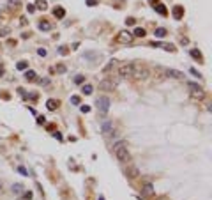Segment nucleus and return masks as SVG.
<instances>
[{
	"mask_svg": "<svg viewBox=\"0 0 212 200\" xmlns=\"http://www.w3.org/2000/svg\"><path fill=\"white\" fill-rule=\"evenodd\" d=\"M115 156H117V160L120 161V163H127L129 160H131V152H129V149H127V145H126V142H118V145H115Z\"/></svg>",
	"mask_w": 212,
	"mask_h": 200,
	"instance_id": "f257e3e1",
	"label": "nucleus"
},
{
	"mask_svg": "<svg viewBox=\"0 0 212 200\" xmlns=\"http://www.w3.org/2000/svg\"><path fill=\"white\" fill-rule=\"evenodd\" d=\"M134 67H136L134 62H122V64H118V67H117V76H118V78L133 76Z\"/></svg>",
	"mask_w": 212,
	"mask_h": 200,
	"instance_id": "f03ea898",
	"label": "nucleus"
},
{
	"mask_svg": "<svg viewBox=\"0 0 212 200\" xmlns=\"http://www.w3.org/2000/svg\"><path fill=\"white\" fill-rule=\"evenodd\" d=\"M187 87H189V94H191V98H195V99H205V89L198 85V83H193V81H189L187 83Z\"/></svg>",
	"mask_w": 212,
	"mask_h": 200,
	"instance_id": "7ed1b4c3",
	"label": "nucleus"
},
{
	"mask_svg": "<svg viewBox=\"0 0 212 200\" xmlns=\"http://www.w3.org/2000/svg\"><path fill=\"white\" fill-rule=\"evenodd\" d=\"M96 106H97V110H99V113H101V115H106V112L110 110V99H108V98H104V96L97 98Z\"/></svg>",
	"mask_w": 212,
	"mask_h": 200,
	"instance_id": "20e7f679",
	"label": "nucleus"
},
{
	"mask_svg": "<svg viewBox=\"0 0 212 200\" xmlns=\"http://www.w3.org/2000/svg\"><path fill=\"white\" fill-rule=\"evenodd\" d=\"M101 133L104 136H112L115 133V122L113 121H106L103 126H101Z\"/></svg>",
	"mask_w": 212,
	"mask_h": 200,
	"instance_id": "39448f33",
	"label": "nucleus"
},
{
	"mask_svg": "<svg viewBox=\"0 0 212 200\" xmlns=\"http://www.w3.org/2000/svg\"><path fill=\"white\" fill-rule=\"evenodd\" d=\"M115 87H117V78H106V80L101 81V85H99L101 90H113Z\"/></svg>",
	"mask_w": 212,
	"mask_h": 200,
	"instance_id": "423d86ee",
	"label": "nucleus"
},
{
	"mask_svg": "<svg viewBox=\"0 0 212 200\" xmlns=\"http://www.w3.org/2000/svg\"><path fill=\"white\" fill-rule=\"evenodd\" d=\"M133 34H131L129 32V30H120V34H118V41H120V43H124V44H131V43H133Z\"/></svg>",
	"mask_w": 212,
	"mask_h": 200,
	"instance_id": "0eeeda50",
	"label": "nucleus"
},
{
	"mask_svg": "<svg viewBox=\"0 0 212 200\" xmlns=\"http://www.w3.org/2000/svg\"><path fill=\"white\" fill-rule=\"evenodd\" d=\"M166 75H168L170 78H175V80H184V73H180V71H177V69H168Z\"/></svg>",
	"mask_w": 212,
	"mask_h": 200,
	"instance_id": "6e6552de",
	"label": "nucleus"
},
{
	"mask_svg": "<svg viewBox=\"0 0 212 200\" xmlns=\"http://www.w3.org/2000/svg\"><path fill=\"white\" fill-rule=\"evenodd\" d=\"M152 7L156 9V11H157L159 14H163V16H166V14H168L166 7H165V5H159V4H157V0H152Z\"/></svg>",
	"mask_w": 212,
	"mask_h": 200,
	"instance_id": "1a4fd4ad",
	"label": "nucleus"
},
{
	"mask_svg": "<svg viewBox=\"0 0 212 200\" xmlns=\"http://www.w3.org/2000/svg\"><path fill=\"white\" fill-rule=\"evenodd\" d=\"M115 66H118V60H117V59H110V62L104 66V73H110Z\"/></svg>",
	"mask_w": 212,
	"mask_h": 200,
	"instance_id": "9d476101",
	"label": "nucleus"
},
{
	"mask_svg": "<svg viewBox=\"0 0 212 200\" xmlns=\"http://www.w3.org/2000/svg\"><path fill=\"white\" fill-rule=\"evenodd\" d=\"M143 195L145 197H152L154 195V186L152 184H145L143 186Z\"/></svg>",
	"mask_w": 212,
	"mask_h": 200,
	"instance_id": "9b49d317",
	"label": "nucleus"
},
{
	"mask_svg": "<svg viewBox=\"0 0 212 200\" xmlns=\"http://www.w3.org/2000/svg\"><path fill=\"white\" fill-rule=\"evenodd\" d=\"M191 55L195 57V60H198V62H203V57H201V51H200V50L193 48V50H191Z\"/></svg>",
	"mask_w": 212,
	"mask_h": 200,
	"instance_id": "f8f14e48",
	"label": "nucleus"
},
{
	"mask_svg": "<svg viewBox=\"0 0 212 200\" xmlns=\"http://www.w3.org/2000/svg\"><path fill=\"white\" fill-rule=\"evenodd\" d=\"M25 78H27L28 81H34V80L37 78V75H35V71H32V69H28V71L25 73Z\"/></svg>",
	"mask_w": 212,
	"mask_h": 200,
	"instance_id": "ddd939ff",
	"label": "nucleus"
},
{
	"mask_svg": "<svg viewBox=\"0 0 212 200\" xmlns=\"http://www.w3.org/2000/svg\"><path fill=\"white\" fill-rule=\"evenodd\" d=\"M133 36H136V37H145V36H147V32H145V28H141V27H138V28H134V32H133Z\"/></svg>",
	"mask_w": 212,
	"mask_h": 200,
	"instance_id": "4468645a",
	"label": "nucleus"
},
{
	"mask_svg": "<svg viewBox=\"0 0 212 200\" xmlns=\"http://www.w3.org/2000/svg\"><path fill=\"white\" fill-rule=\"evenodd\" d=\"M39 28L44 30V32H49V30H51V25H49L48 22H44V20H43V22H39Z\"/></svg>",
	"mask_w": 212,
	"mask_h": 200,
	"instance_id": "2eb2a0df",
	"label": "nucleus"
},
{
	"mask_svg": "<svg viewBox=\"0 0 212 200\" xmlns=\"http://www.w3.org/2000/svg\"><path fill=\"white\" fill-rule=\"evenodd\" d=\"M53 14H55L57 18H64V16H66V11H64L62 7H55V9H53Z\"/></svg>",
	"mask_w": 212,
	"mask_h": 200,
	"instance_id": "dca6fc26",
	"label": "nucleus"
},
{
	"mask_svg": "<svg viewBox=\"0 0 212 200\" xmlns=\"http://www.w3.org/2000/svg\"><path fill=\"white\" fill-rule=\"evenodd\" d=\"M46 106H48L49 110H57V108H58V101H57V99H49Z\"/></svg>",
	"mask_w": 212,
	"mask_h": 200,
	"instance_id": "f3484780",
	"label": "nucleus"
},
{
	"mask_svg": "<svg viewBox=\"0 0 212 200\" xmlns=\"http://www.w3.org/2000/svg\"><path fill=\"white\" fill-rule=\"evenodd\" d=\"M7 5L13 7V9H16V7L21 5V0H7Z\"/></svg>",
	"mask_w": 212,
	"mask_h": 200,
	"instance_id": "a211bd4d",
	"label": "nucleus"
},
{
	"mask_svg": "<svg viewBox=\"0 0 212 200\" xmlns=\"http://www.w3.org/2000/svg\"><path fill=\"white\" fill-rule=\"evenodd\" d=\"M83 94H87V96H88V94H92V90H94V87L92 85H88V83H85V85H83Z\"/></svg>",
	"mask_w": 212,
	"mask_h": 200,
	"instance_id": "6ab92c4d",
	"label": "nucleus"
},
{
	"mask_svg": "<svg viewBox=\"0 0 212 200\" xmlns=\"http://www.w3.org/2000/svg\"><path fill=\"white\" fill-rule=\"evenodd\" d=\"M166 36V30L165 28H157L156 30V37H165Z\"/></svg>",
	"mask_w": 212,
	"mask_h": 200,
	"instance_id": "aec40b11",
	"label": "nucleus"
},
{
	"mask_svg": "<svg viewBox=\"0 0 212 200\" xmlns=\"http://www.w3.org/2000/svg\"><path fill=\"white\" fill-rule=\"evenodd\" d=\"M173 13H175V18H182V16H180V14H182V7H175Z\"/></svg>",
	"mask_w": 212,
	"mask_h": 200,
	"instance_id": "412c9836",
	"label": "nucleus"
},
{
	"mask_svg": "<svg viewBox=\"0 0 212 200\" xmlns=\"http://www.w3.org/2000/svg\"><path fill=\"white\" fill-rule=\"evenodd\" d=\"M37 7H39V9H46L48 5H46V2H44V0H37Z\"/></svg>",
	"mask_w": 212,
	"mask_h": 200,
	"instance_id": "4be33fe9",
	"label": "nucleus"
},
{
	"mask_svg": "<svg viewBox=\"0 0 212 200\" xmlns=\"http://www.w3.org/2000/svg\"><path fill=\"white\" fill-rule=\"evenodd\" d=\"M16 67H18L19 71H21V69H27V62H18V64H16Z\"/></svg>",
	"mask_w": 212,
	"mask_h": 200,
	"instance_id": "5701e85b",
	"label": "nucleus"
},
{
	"mask_svg": "<svg viewBox=\"0 0 212 200\" xmlns=\"http://www.w3.org/2000/svg\"><path fill=\"white\" fill-rule=\"evenodd\" d=\"M80 101H82L80 96H73V98H71V103H73V104H80Z\"/></svg>",
	"mask_w": 212,
	"mask_h": 200,
	"instance_id": "b1692460",
	"label": "nucleus"
},
{
	"mask_svg": "<svg viewBox=\"0 0 212 200\" xmlns=\"http://www.w3.org/2000/svg\"><path fill=\"white\" fill-rule=\"evenodd\" d=\"M189 73H191V75H193V76H196V78H201V73H198L196 69H191Z\"/></svg>",
	"mask_w": 212,
	"mask_h": 200,
	"instance_id": "393cba45",
	"label": "nucleus"
},
{
	"mask_svg": "<svg viewBox=\"0 0 212 200\" xmlns=\"http://www.w3.org/2000/svg\"><path fill=\"white\" fill-rule=\"evenodd\" d=\"M57 71H58V73H66V66L58 64V66H57Z\"/></svg>",
	"mask_w": 212,
	"mask_h": 200,
	"instance_id": "a878e982",
	"label": "nucleus"
},
{
	"mask_svg": "<svg viewBox=\"0 0 212 200\" xmlns=\"http://www.w3.org/2000/svg\"><path fill=\"white\" fill-rule=\"evenodd\" d=\"M18 172H19V174H21V175H28V172L25 170V168H23V166H19V168H18Z\"/></svg>",
	"mask_w": 212,
	"mask_h": 200,
	"instance_id": "bb28decb",
	"label": "nucleus"
},
{
	"mask_svg": "<svg viewBox=\"0 0 212 200\" xmlns=\"http://www.w3.org/2000/svg\"><path fill=\"white\" fill-rule=\"evenodd\" d=\"M23 198H25V200H32V193H30V191H27V193L23 195Z\"/></svg>",
	"mask_w": 212,
	"mask_h": 200,
	"instance_id": "cd10ccee",
	"label": "nucleus"
},
{
	"mask_svg": "<svg viewBox=\"0 0 212 200\" xmlns=\"http://www.w3.org/2000/svg\"><path fill=\"white\" fill-rule=\"evenodd\" d=\"M82 112H83V113H88V112H90V106H87V104H83V106H82Z\"/></svg>",
	"mask_w": 212,
	"mask_h": 200,
	"instance_id": "c85d7f7f",
	"label": "nucleus"
},
{
	"mask_svg": "<svg viewBox=\"0 0 212 200\" xmlns=\"http://www.w3.org/2000/svg\"><path fill=\"white\" fill-rule=\"evenodd\" d=\"M37 53H39V55H41V57H44V55H46V50H43V48H39V50H37Z\"/></svg>",
	"mask_w": 212,
	"mask_h": 200,
	"instance_id": "c756f323",
	"label": "nucleus"
},
{
	"mask_svg": "<svg viewBox=\"0 0 212 200\" xmlns=\"http://www.w3.org/2000/svg\"><path fill=\"white\" fill-rule=\"evenodd\" d=\"M19 189H21V188H19V184H14V186H13V191H16V193H19Z\"/></svg>",
	"mask_w": 212,
	"mask_h": 200,
	"instance_id": "7c9ffc66",
	"label": "nucleus"
},
{
	"mask_svg": "<svg viewBox=\"0 0 212 200\" xmlns=\"http://www.w3.org/2000/svg\"><path fill=\"white\" fill-rule=\"evenodd\" d=\"M74 81H76V83H82V81H83V76H74Z\"/></svg>",
	"mask_w": 212,
	"mask_h": 200,
	"instance_id": "2f4dec72",
	"label": "nucleus"
},
{
	"mask_svg": "<svg viewBox=\"0 0 212 200\" xmlns=\"http://www.w3.org/2000/svg\"><path fill=\"white\" fill-rule=\"evenodd\" d=\"M126 23H127V25H133V23H134V20H133V18H127V20H126Z\"/></svg>",
	"mask_w": 212,
	"mask_h": 200,
	"instance_id": "473e14b6",
	"label": "nucleus"
},
{
	"mask_svg": "<svg viewBox=\"0 0 212 200\" xmlns=\"http://www.w3.org/2000/svg\"><path fill=\"white\" fill-rule=\"evenodd\" d=\"M7 32H9V30H7V28H0V36H5Z\"/></svg>",
	"mask_w": 212,
	"mask_h": 200,
	"instance_id": "72a5a7b5",
	"label": "nucleus"
},
{
	"mask_svg": "<svg viewBox=\"0 0 212 200\" xmlns=\"http://www.w3.org/2000/svg\"><path fill=\"white\" fill-rule=\"evenodd\" d=\"M2 186H4V184H2V181H0V191H2V189H4V188H2Z\"/></svg>",
	"mask_w": 212,
	"mask_h": 200,
	"instance_id": "f704fd0d",
	"label": "nucleus"
},
{
	"mask_svg": "<svg viewBox=\"0 0 212 200\" xmlns=\"http://www.w3.org/2000/svg\"><path fill=\"white\" fill-rule=\"evenodd\" d=\"M99 200H104V198H103V197H101V198H99Z\"/></svg>",
	"mask_w": 212,
	"mask_h": 200,
	"instance_id": "c9c22d12",
	"label": "nucleus"
}]
</instances>
